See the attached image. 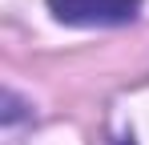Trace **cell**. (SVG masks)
I'll list each match as a JSON object with an SVG mask.
<instances>
[{"label": "cell", "mask_w": 149, "mask_h": 145, "mask_svg": "<svg viewBox=\"0 0 149 145\" xmlns=\"http://www.w3.org/2000/svg\"><path fill=\"white\" fill-rule=\"evenodd\" d=\"M49 12L73 28H117L137 20L141 0H49Z\"/></svg>", "instance_id": "1"}, {"label": "cell", "mask_w": 149, "mask_h": 145, "mask_svg": "<svg viewBox=\"0 0 149 145\" xmlns=\"http://www.w3.org/2000/svg\"><path fill=\"white\" fill-rule=\"evenodd\" d=\"M121 145H133V137H125V141H121Z\"/></svg>", "instance_id": "2"}]
</instances>
